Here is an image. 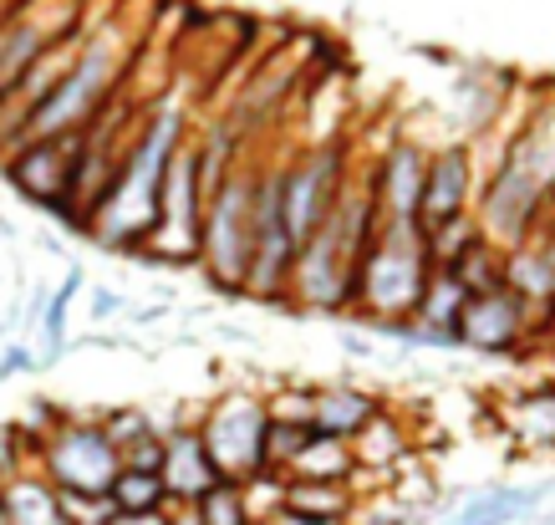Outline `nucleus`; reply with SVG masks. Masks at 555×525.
Masks as SVG:
<instances>
[{
  "instance_id": "31",
  "label": "nucleus",
  "mask_w": 555,
  "mask_h": 525,
  "mask_svg": "<svg viewBox=\"0 0 555 525\" xmlns=\"http://www.w3.org/2000/svg\"><path fill=\"white\" fill-rule=\"evenodd\" d=\"M56 500H62V521L67 525H107L118 515L107 495H62L56 490Z\"/></svg>"
},
{
  "instance_id": "20",
  "label": "nucleus",
  "mask_w": 555,
  "mask_h": 525,
  "mask_svg": "<svg viewBox=\"0 0 555 525\" xmlns=\"http://www.w3.org/2000/svg\"><path fill=\"white\" fill-rule=\"evenodd\" d=\"M357 490L341 479H286V510L306 521H347L357 515Z\"/></svg>"
},
{
  "instance_id": "34",
  "label": "nucleus",
  "mask_w": 555,
  "mask_h": 525,
  "mask_svg": "<svg viewBox=\"0 0 555 525\" xmlns=\"http://www.w3.org/2000/svg\"><path fill=\"white\" fill-rule=\"evenodd\" d=\"M118 464H122V470H143V475H158V464H164V434H153V439L133 444V449H122Z\"/></svg>"
},
{
  "instance_id": "5",
  "label": "nucleus",
  "mask_w": 555,
  "mask_h": 525,
  "mask_svg": "<svg viewBox=\"0 0 555 525\" xmlns=\"http://www.w3.org/2000/svg\"><path fill=\"white\" fill-rule=\"evenodd\" d=\"M250 194H255V164L240 158L230 179L204 200L199 215V266L194 271L219 291L224 302L245 296V266H250Z\"/></svg>"
},
{
  "instance_id": "37",
  "label": "nucleus",
  "mask_w": 555,
  "mask_h": 525,
  "mask_svg": "<svg viewBox=\"0 0 555 525\" xmlns=\"http://www.w3.org/2000/svg\"><path fill=\"white\" fill-rule=\"evenodd\" d=\"M128 317H133V326H153V322H164V317H169V306H143V311H128Z\"/></svg>"
},
{
  "instance_id": "16",
  "label": "nucleus",
  "mask_w": 555,
  "mask_h": 525,
  "mask_svg": "<svg viewBox=\"0 0 555 525\" xmlns=\"http://www.w3.org/2000/svg\"><path fill=\"white\" fill-rule=\"evenodd\" d=\"M377 408L383 398L362 383H317L311 388V434H332V439L352 444Z\"/></svg>"
},
{
  "instance_id": "40",
  "label": "nucleus",
  "mask_w": 555,
  "mask_h": 525,
  "mask_svg": "<svg viewBox=\"0 0 555 525\" xmlns=\"http://www.w3.org/2000/svg\"><path fill=\"white\" fill-rule=\"evenodd\" d=\"M275 525H347V521H306V515H291V510H281V515H275Z\"/></svg>"
},
{
  "instance_id": "21",
  "label": "nucleus",
  "mask_w": 555,
  "mask_h": 525,
  "mask_svg": "<svg viewBox=\"0 0 555 525\" xmlns=\"http://www.w3.org/2000/svg\"><path fill=\"white\" fill-rule=\"evenodd\" d=\"M0 510H5V521H11V525H67V521H62V500H56V490H51L36 470H26V475H16V479H5Z\"/></svg>"
},
{
  "instance_id": "30",
  "label": "nucleus",
  "mask_w": 555,
  "mask_h": 525,
  "mask_svg": "<svg viewBox=\"0 0 555 525\" xmlns=\"http://www.w3.org/2000/svg\"><path fill=\"white\" fill-rule=\"evenodd\" d=\"M240 495H245L250 521H275V515L286 510V475H275V470H255L250 479H240Z\"/></svg>"
},
{
  "instance_id": "11",
  "label": "nucleus",
  "mask_w": 555,
  "mask_h": 525,
  "mask_svg": "<svg viewBox=\"0 0 555 525\" xmlns=\"http://www.w3.org/2000/svg\"><path fill=\"white\" fill-rule=\"evenodd\" d=\"M485 169H479V149L474 143H443L428 149V169H423V200H418V230H434L443 220L474 215Z\"/></svg>"
},
{
  "instance_id": "36",
  "label": "nucleus",
  "mask_w": 555,
  "mask_h": 525,
  "mask_svg": "<svg viewBox=\"0 0 555 525\" xmlns=\"http://www.w3.org/2000/svg\"><path fill=\"white\" fill-rule=\"evenodd\" d=\"M107 525H169V515L164 510H118Z\"/></svg>"
},
{
  "instance_id": "17",
  "label": "nucleus",
  "mask_w": 555,
  "mask_h": 525,
  "mask_svg": "<svg viewBox=\"0 0 555 525\" xmlns=\"http://www.w3.org/2000/svg\"><path fill=\"white\" fill-rule=\"evenodd\" d=\"M500 424L520 454H555V383L525 388L500 404Z\"/></svg>"
},
{
  "instance_id": "19",
  "label": "nucleus",
  "mask_w": 555,
  "mask_h": 525,
  "mask_svg": "<svg viewBox=\"0 0 555 525\" xmlns=\"http://www.w3.org/2000/svg\"><path fill=\"white\" fill-rule=\"evenodd\" d=\"M551 490H555V479H545V485H500V490H485V495H474V500H464V510L449 525H515L525 515H535L540 500Z\"/></svg>"
},
{
  "instance_id": "43",
  "label": "nucleus",
  "mask_w": 555,
  "mask_h": 525,
  "mask_svg": "<svg viewBox=\"0 0 555 525\" xmlns=\"http://www.w3.org/2000/svg\"><path fill=\"white\" fill-rule=\"evenodd\" d=\"M250 525H275V521H250Z\"/></svg>"
},
{
  "instance_id": "18",
  "label": "nucleus",
  "mask_w": 555,
  "mask_h": 525,
  "mask_svg": "<svg viewBox=\"0 0 555 525\" xmlns=\"http://www.w3.org/2000/svg\"><path fill=\"white\" fill-rule=\"evenodd\" d=\"M87 286V271H82V260H67V271H62V281L51 286L47 306H41V322H36V332H41V368L47 362H62V357L72 353V306H77V296H82Z\"/></svg>"
},
{
  "instance_id": "29",
  "label": "nucleus",
  "mask_w": 555,
  "mask_h": 525,
  "mask_svg": "<svg viewBox=\"0 0 555 525\" xmlns=\"http://www.w3.org/2000/svg\"><path fill=\"white\" fill-rule=\"evenodd\" d=\"M194 521L199 525H250V510H245V495H240L235 479H219L194 500Z\"/></svg>"
},
{
  "instance_id": "7",
  "label": "nucleus",
  "mask_w": 555,
  "mask_h": 525,
  "mask_svg": "<svg viewBox=\"0 0 555 525\" xmlns=\"http://www.w3.org/2000/svg\"><path fill=\"white\" fill-rule=\"evenodd\" d=\"M266 398L250 383L219 388L209 404H199V444L219 479H250L260 470V444H266Z\"/></svg>"
},
{
  "instance_id": "39",
  "label": "nucleus",
  "mask_w": 555,
  "mask_h": 525,
  "mask_svg": "<svg viewBox=\"0 0 555 525\" xmlns=\"http://www.w3.org/2000/svg\"><path fill=\"white\" fill-rule=\"evenodd\" d=\"M341 347H347L352 357H372V342H362L357 332H341Z\"/></svg>"
},
{
  "instance_id": "32",
  "label": "nucleus",
  "mask_w": 555,
  "mask_h": 525,
  "mask_svg": "<svg viewBox=\"0 0 555 525\" xmlns=\"http://www.w3.org/2000/svg\"><path fill=\"white\" fill-rule=\"evenodd\" d=\"M26 470H31V444H26L16 419H5L0 424V479H16Z\"/></svg>"
},
{
  "instance_id": "14",
  "label": "nucleus",
  "mask_w": 555,
  "mask_h": 525,
  "mask_svg": "<svg viewBox=\"0 0 555 525\" xmlns=\"http://www.w3.org/2000/svg\"><path fill=\"white\" fill-rule=\"evenodd\" d=\"M158 479H164L169 505H194L209 485H219L215 464H209V454H204L199 428L194 424H173L169 434H164V464H158Z\"/></svg>"
},
{
  "instance_id": "12",
  "label": "nucleus",
  "mask_w": 555,
  "mask_h": 525,
  "mask_svg": "<svg viewBox=\"0 0 555 525\" xmlns=\"http://www.w3.org/2000/svg\"><path fill=\"white\" fill-rule=\"evenodd\" d=\"M423 169H428V149L418 138L398 133L377 158L367 164V189L377 220H403L418 225V200H423Z\"/></svg>"
},
{
  "instance_id": "41",
  "label": "nucleus",
  "mask_w": 555,
  "mask_h": 525,
  "mask_svg": "<svg viewBox=\"0 0 555 525\" xmlns=\"http://www.w3.org/2000/svg\"><path fill=\"white\" fill-rule=\"evenodd\" d=\"M36 240H41V251H47V255H67V251H62V240L51 235V230H41V235H36Z\"/></svg>"
},
{
  "instance_id": "28",
  "label": "nucleus",
  "mask_w": 555,
  "mask_h": 525,
  "mask_svg": "<svg viewBox=\"0 0 555 525\" xmlns=\"http://www.w3.org/2000/svg\"><path fill=\"white\" fill-rule=\"evenodd\" d=\"M107 500H113V510H164L169 505L164 479L143 475V470H118L113 485H107Z\"/></svg>"
},
{
  "instance_id": "23",
  "label": "nucleus",
  "mask_w": 555,
  "mask_h": 525,
  "mask_svg": "<svg viewBox=\"0 0 555 525\" xmlns=\"http://www.w3.org/2000/svg\"><path fill=\"white\" fill-rule=\"evenodd\" d=\"M469 306V291L459 281L454 271L434 266L428 281H423V296H418V311L408 322H423V326H459V311Z\"/></svg>"
},
{
  "instance_id": "2",
  "label": "nucleus",
  "mask_w": 555,
  "mask_h": 525,
  "mask_svg": "<svg viewBox=\"0 0 555 525\" xmlns=\"http://www.w3.org/2000/svg\"><path fill=\"white\" fill-rule=\"evenodd\" d=\"M377 209H372L367 189V164L357 158L347 184H341L332 215L321 220V230L306 240L296 260H291L286 281V311H306V317H347L352 306V281L362 266V251L372 240Z\"/></svg>"
},
{
  "instance_id": "6",
  "label": "nucleus",
  "mask_w": 555,
  "mask_h": 525,
  "mask_svg": "<svg viewBox=\"0 0 555 525\" xmlns=\"http://www.w3.org/2000/svg\"><path fill=\"white\" fill-rule=\"evenodd\" d=\"M352 164L357 158H352V149H341V138L301 143V149H291L281 158V220H286V235L296 251L332 215V204H337Z\"/></svg>"
},
{
  "instance_id": "15",
  "label": "nucleus",
  "mask_w": 555,
  "mask_h": 525,
  "mask_svg": "<svg viewBox=\"0 0 555 525\" xmlns=\"http://www.w3.org/2000/svg\"><path fill=\"white\" fill-rule=\"evenodd\" d=\"M418 449V434H413V424H408L398 408H377L367 424H362V434L352 439V459H357V470L372 479H383V490H387V475H392V464H403L408 454Z\"/></svg>"
},
{
  "instance_id": "3",
  "label": "nucleus",
  "mask_w": 555,
  "mask_h": 525,
  "mask_svg": "<svg viewBox=\"0 0 555 525\" xmlns=\"http://www.w3.org/2000/svg\"><path fill=\"white\" fill-rule=\"evenodd\" d=\"M428 271H434V266H428V245H423L418 225L377 220L372 225L367 251H362V266H357L347 317L372 326V332H377V326H392V322H408V317L418 311Z\"/></svg>"
},
{
  "instance_id": "44",
  "label": "nucleus",
  "mask_w": 555,
  "mask_h": 525,
  "mask_svg": "<svg viewBox=\"0 0 555 525\" xmlns=\"http://www.w3.org/2000/svg\"><path fill=\"white\" fill-rule=\"evenodd\" d=\"M0 495H5V479H0Z\"/></svg>"
},
{
  "instance_id": "9",
  "label": "nucleus",
  "mask_w": 555,
  "mask_h": 525,
  "mask_svg": "<svg viewBox=\"0 0 555 525\" xmlns=\"http://www.w3.org/2000/svg\"><path fill=\"white\" fill-rule=\"evenodd\" d=\"M291 260H296V245L281 220V158H260L250 194V266L240 291L260 306H286Z\"/></svg>"
},
{
  "instance_id": "38",
  "label": "nucleus",
  "mask_w": 555,
  "mask_h": 525,
  "mask_svg": "<svg viewBox=\"0 0 555 525\" xmlns=\"http://www.w3.org/2000/svg\"><path fill=\"white\" fill-rule=\"evenodd\" d=\"M164 515H169V525H199L194 521V505H164Z\"/></svg>"
},
{
  "instance_id": "4",
  "label": "nucleus",
  "mask_w": 555,
  "mask_h": 525,
  "mask_svg": "<svg viewBox=\"0 0 555 525\" xmlns=\"http://www.w3.org/2000/svg\"><path fill=\"white\" fill-rule=\"evenodd\" d=\"M122 77H128V51L113 36L107 31L77 36V51H72L67 72L31 107V118L21 128V143L26 138H67V133L92 128L122 98Z\"/></svg>"
},
{
  "instance_id": "33",
  "label": "nucleus",
  "mask_w": 555,
  "mask_h": 525,
  "mask_svg": "<svg viewBox=\"0 0 555 525\" xmlns=\"http://www.w3.org/2000/svg\"><path fill=\"white\" fill-rule=\"evenodd\" d=\"M41 368V357L26 347V342H0V383H11V377H31Z\"/></svg>"
},
{
  "instance_id": "24",
  "label": "nucleus",
  "mask_w": 555,
  "mask_h": 525,
  "mask_svg": "<svg viewBox=\"0 0 555 525\" xmlns=\"http://www.w3.org/2000/svg\"><path fill=\"white\" fill-rule=\"evenodd\" d=\"M443 271H454L459 281H464V291L479 296V291L505 286V251H500V245H489V240H479V245H469V251L459 255L454 266H443Z\"/></svg>"
},
{
  "instance_id": "42",
  "label": "nucleus",
  "mask_w": 555,
  "mask_h": 525,
  "mask_svg": "<svg viewBox=\"0 0 555 525\" xmlns=\"http://www.w3.org/2000/svg\"><path fill=\"white\" fill-rule=\"evenodd\" d=\"M5 326H11V322H5V317H0V342H11V337H5Z\"/></svg>"
},
{
  "instance_id": "1",
  "label": "nucleus",
  "mask_w": 555,
  "mask_h": 525,
  "mask_svg": "<svg viewBox=\"0 0 555 525\" xmlns=\"http://www.w3.org/2000/svg\"><path fill=\"white\" fill-rule=\"evenodd\" d=\"M189 128L194 123H189V113L179 102H158L149 113H138V128L118 158V174H113V184H107L102 204L92 209V225H87V240H98V251L138 260L153 220H158L164 164L189 138Z\"/></svg>"
},
{
  "instance_id": "27",
  "label": "nucleus",
  "mask_w": 555,
  "mask_h": 525,
  "mask_svg": "<svg viewBox=\"0 0 555 525\" xmlns=\"http://www.w3.org/2000/svg\"><path fill=\"white\" fill-rule=\"evenodd\" d=\"M479 225H474V215H459V220H443L434 225V230H423V245H428V266H454L459 255L469 251V245H479Z\"/></svg>"
},
{
  "instance_id": "35",
  "label": "nucleus",
  "mask_w": 555,
  "mask_h": 525,
  "mask_svg": "<svg viewBox=\"0 0 555 525\" xmlns=\"http://www.w3.org/2000/svg\"><path fill=\"white\" fill-rule=\"evenodd\" d=\"M128 311V296L113 286H92V296H87V317H92V326L113 322V317H122Z\"/></svg>"
},
{
  "instance_id": "25",
  "label": "nucleus",
  "mask_w": 555,
  "mask_h": 525,
  "mask_svg": "<svg viewBox=\"0 0 555 525\" xmlns=\"http://www.w3.org/2000/svg\"><path fill=\"white\" fill-rule=\"evenodd\" d=\"M311 388L317 383H270V388H260V398H266V419L270 424H286V428H301V434H311Z\"/></svg>"
},
{
  "instance_id": "13",
  "label": "nucleus",
  "mask_w": 555,
  "mask_h": 525,
  "mask_svg": "<svg viewBox=\"0 0 555 525\" xmlns=\"http://www.w3.org/2000/svg\"><path fill=\"white\" fill-rule=\"evenodd\" d=\"M72 149H77V133L67 138H26L0 158V179L5 189H16L21 200H31L36 209L67 200L72 184Z\"/></svg>"
},
{
  "instance_id": "10",
  "label": "nucleus",
  "mask_w": 555,
  "mask_h": 525,
  "mask_svg": "<svg viewBox=\"0 0 555 525\" xmlns=\"http://www.w3.org/2000/svg\"><path fill=\"white\" fill-rule=\"evenodd\" d=\"M540 317L515 296L509 286L479 291L469 296V306L459 311V353H485V357H509L520 353L525 342L535 337Z\"/></svg>"
},
{
  "instance_id": "22",
  "label": "nucleus",
  "mask_w": 555,
  "mask_h": 525,
  "mask_svg": "<svg viewBox=\"0 0 555 525\" xmlns=\"http://www.w3.org/2000/svg\"><path fill=\"white\" fill-rule=\"evenodd\" d=\"M352 475H357L352 444L332 439V434H306V444L296 449L286 470V479H341V485H352Z\"/></svg>"
},
{
  "instance_id": "8",
  "label": "nucleus",
  "mask_w": 555,
  "mask_h": 525,
  "mask_svg": "<svg viewBox=\"0 0 555 525\" xmlns=\"http://www.w3.org/2000/svg\"><path fill=\"white\" fill-rule=\"evenodd\" d=\"M36 475L62 495H107L118 475V449L98 428V413H62V424L36 444Z\"/></svg>"
},
{
  "instance_id": "26",
  "label": "nucleus",
  "mask_w": 555,
  "mask_h": 525,
  "mask_svg": "<svg viewBox=\"0 0 555 525\" xmlns=\"http://www.w3.org/2000/svg\"><path fill=\"white\" fill-rule=\"evenodd\" d=\"M98 428L107 434V444L122 454V449L153 439V434H158V419H153L149 408H138V404H118V408H98Z\"/></svg>"
}]
</instances>
